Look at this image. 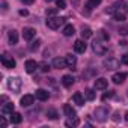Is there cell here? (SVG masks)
<instances>
[{"label": "cell", "mask_w": 128, "mask_h": 128, "mask_svg": "<svg viewBox=\"0 0 128 128\" xmlns=\"http://www.w3.org/2000/svg\"><path fill=\"white\" fill-rule=\"evenodd\" d=\"M65 60H66V65H68V68H71V70H74V68H76V63H77V59H76V56H72V54H66Z\"/></svg>", "instance_id": "16"}, {"label": "cell", "mask_w": 128, "mask_h": 128, "mask_svg": "<svg viewBox=\"0 0 128 128\" xmlns=\"http://www.w3.org/2000/svg\"><path fill=\"white\" fill-rule=\"evenodd\" d=\"M84 96H86L89 101H94V100H95V92H94V89H86V90H84Z\"/></svg>", "instance_id": "27"}, {"label": "cell", "mask_w": 128, "mask_h": 128, "mask_svg": "<svg viewBox=\"0 0 128 128\" xmlns=\"http://www.w3.org/2000/svg\"><path fill=\"white\" fill-rule=\"evenodd\" d=\"M27 14H29V12H27L26 9H21V11H20V15H24V17H26Z\"/></svg>", "instance_id": "38"}, {"label": "cell", "mask_w": 128, "mask_h": 128, "mask_svg": "<svg viewBox=\"0 0 128 128\" xmlns=\"http://www.w3.org/2000/svg\"><path fill=\"white\" fill-rule=\"evenodd\" d=\"M56 5H57V9H65L66 8V2H65V0H57Z\"/></svg>", "instance_id": "29"}, {"label": "cell", "mask_w": 128, "mask_h": 128, "mask_svg": "<svg viewBox=\"0 0 128 128\" xmlns=\"http://www.w3.org/2000/svg\"><path fill=\"white\" fill-rule=\"evenodd\" d=\"M35 96H36V100H39V101H47L48 96H50V94H48L45 89H36Z\"/></svg>", "instance_id": "13"}, {"label": "cell", "mask_w": 128, "mask_h": 128, "mask_svg": "<svg viewBox=\"0 0 128 128\" xmlns=\"http://www.w3.org/2000/svg\"><path fill=\"white\" fill-rule=\"evenodd\" d=\"M92 36V30L89 29V27H83L82 29V38L83 39H88V38H90Z\"/></svg>", "instance_id": "25"}, {"label": "cell", "mask_w": 128, "mask_h": 128, "mask_svg": "<svg viewBox=\"0 0 128 128\" xmlns=\"http://www.w3.org/2000/svg\"><path fill=\"white\" fill-rule=\"evenodd\" d=\"M14 112V104L12 102H8V104H3L2 106V114H11Z\"/></svg>", "instance_id": "20"}, {"label": "cell", "mask_w": 128, "mask_h": 128, "mask_svg": "<svg viewBox=\"0 0 128 128\" xmlns=\"http://www.w3.org/2000/svg\"><path fill=\"white\" fill-rule=\"evenodd\" d=\"M39 44H41V41H39V39H36V41H33V42H32V45H30V50H32V51H35V50H38V48H39Z\"/></svg>", "instance_id": "30"}, {"label": "cell", "mask_w": 128, "mask_h": 128, "mask_svg": "<svg viewBox=\"0 0 128 128\" xmlns=\"http://www.w3.org/2000/svg\"><path fill=\"white\" fill-rule=\"evenodd\" d=\"M102 65H104V68H106V70H116V68H119V66H120V62H119L118 59L110 57V59H106V60L102 62Z\"/></svg>", "instance_id": "6"}, {"label": "cell", "mask_w": 128, "mask_h": 128, "mask_svg": "<svg viewBox=\"0 0 128 128\" xmlns=\"http://www.w3.org/2000/svg\"><path fill=\"white\" fill-rule=\"evenodd\" d=\"M125 120H126V122H128V112H126V113H125Z\"/></svg>", "instance_id": "41"}, {"label": "cell", "mask_w": 128, "mask_h": 128, "mask_svg": "<svg viewBox=\"0 0 128 128\" xmlns=\"http://www.w3.org/2000/svg\"><path fill=\"white\" fill-rule=\"evenodd\" d=\"M38 66H39V63H36V62H35V60H32V59H30V60H27V62H26V65H24V68H26V71H27L29 74L35 72Z\"/></svg>", "instance_id": "12"}, {"label": "cell", "mask_w": 128, "mask_h": 128, "mask_svg": "<svg viewBox=\"0 0 128 128\" xmlns=\"http://www.w3.org/2000/svg\"><path fill=\"white\" fill-rule=\"evenodd\" d=\"M101 2H102V0H88V8L89 9H94L98 5H101Z\"/></svg>", "instance_id": "28"}, {"label": "cell", "mask_w": 128, "mask_h": 128, "mask_svg": "<svg viewBox=\"0 0 128 128\" xmlns=\"http://www.w3.org/2000/svg\"><path fill=\"white\" fill-rule=\"evenodd\" d=\"M57 12V9H47V15H54Z\"/></svg>", "instance_id": "36"}, {"label": "cell", "mask_w": 128, "mask_h": 128, "mask_svg": "<svg viewBox=\"0 0 128 128\" xmlns=\"http://www.w3.org/2000/svg\"><path fill=\"white\" fill-rule=\"evenodd\" d=\"M63 23H65V18H60V17H53V18H48L47 20V26L50 29H53V30L59 29Z\"/></svg>", "instance_id": "5"}, {"label": "cell", "mask_w": 128, "mask_h": 128, "mask_svg": "<svg viewBox=\"0 0 128 128\" xmlns=\"http://www.w3.org/2000/svg\"><path fill=\"white\" fill-rule=\"evenodd\" d=\"M72 101L77 104V106H83L84 104V96L82 95V92H76L72 95Z\"/></svg>", "instance_id": "18"}, {"label": "cell", "mask_w": 128, "mask_h": 128, "mask_svg": "<svg viewBox=\"0 0 128 128\" xmlns=\"http://www.w3.org/2000/svg\"><path fill=\"white\" fill-rule=\"evenodd\" d=\"M65 125H66V126H77V125H80V120H78L77 118H70V119L65 122Z\"/></svg>", "instance_id": "24"}, {"label": "cell", "mask_w": 128, "mask_h": 128, "mask_svg": "<svg viewBox=\"0 0 128 128\" xmlns=\"http://www.w3.org/2000/svg\"><path fill=\"white\" fill-rule=\"evenodd\" d=\"M74 82H76V78H74L72 76H70V74H66V76H63V77H62V84L65 86V88L72 86V84H74Z\"/></svg>", "instance_id": "15"}, {"label": "cell", "mask_w": 128, "mask_h": 128, "mask_svg": "<svg viewBox=\"0 0 128 128\" xmlns=\"http://www.w3.org/2000/svg\"><path fill=\"white\" fill-rule=\"evenodd\" d=\"M33 101H35V96H33V95H24L20 102H21L23 107H30V106L33 104Z\"/></svg>", "instance_id": "14"}, {"label": "cell", "mask_w": 128, "mask_h": 128, "mask_svg": "<svg viewBox=\"0 0 128 128\" xmlns=\"http://www.w3.org/2000/svg\"><path fill=\"white\" fill-rule=\"evenodd\" d=\"M0 60H2V65H3V68H6V70H12V68H15V59H14L12 56L2 54Z\"/></svg>", "instance_id": "3"}, {"label": "cell", "mask_w": 128, "mask_h": 128, "mask_svg": "<svg viewBox=\"0 0 128 128\" xmlns=\"http://www.w3.org/2000/svg\"><path fill=\"white\" fill-rule=\"evenodd\" d=\"M125 6H126L125 2H118L114 5V14H113V17H114L116 21H124L125 20Z\"/></svg>", "instance_id": "1"}, {"label": "cell", "mask_w": 128, "mask_h": 128, "mask_svg": "<svg viewBox=\"0 0 128 128\" xmlns=\"http://www.w3.org/2000/svg\"><path fill=\"white\" fill-rule=\"evenodd\" d=\"M39 68H41V71H44V72H47V71L50 70V66L47 65L45 62H41V63H39Z\"/></svg>", "instance_id": "31"}, {"label": "cell", "mask_w": 128, "mask_h": 128, "mask_svg": "<svg viewBox=\"0 0 128 128\" xmlns=\"http://www.w3.org/2000/svg\"><path fill=\"white\" fill-rule=\"evenodd\" d=\"M8 38H9V42H11L12 45H15V44L18 42V35H17V32H15V30H11V32H9V35H8Z\"/></svg>", "instance_id": "23"}, {"label": "cell", "mask_w": 128, "mask_h": 128, "mask_svg": "<svg viewBox=\"0 0 128 128\" xmlns=\"http://www.w3.org/2000/svg\"><path fill=\"white\" fill-rule=\"evenodd\" d=\"M74 33H76V29H74L72 24H66L65 27H63V35L65 36H72Z\"/></svg>", "instance_id": "22"}, {"label": "cell", "mask_w": 128, "mask_h": 128, "mask_svg": "<svg viewBox=\"0 0 128 128\" xmlns=\"http://www.w3.org/2000/svg\"><path fill=\"white\" fill-rule=\"evenodd\" d=\"M8 88L12 90V92H20V89H21V80H20V77H11L9 80H8Z\"/></svg>", "instance_id": "4"}, {"label": "cell", "mask_w": 128, "mask_h": 128, "mask_svg": "<svg viewBox=\"0 0 128 128\" xmlns=\"http://www.w3.org/2000/svg\"><path fill=\"white\" fill-rule=\"evenodd\" d=\"M119 33H120V35H125V36H126V35H128V26H122V27L119 29Z\"/></svg>", "instance_id": "32"}, {"label": "cell", "mask_w": 128, "mask_h": 128, "mask_svg": "<svg viewBox=\"0 0 128 128\" xmlns=\"http://www.w3.org/2000/svg\"><path fill=\"white\" fill-rule=\"evenodd\" d=\"M63 113H65L68 118H76V114H77L76 110H74L70 104H65V106H63Z\"/></svg>", "instance_id": "19"}, {"label": "cell", "mask_w": 128, "mask_h": 128, "mask_svg": "<svg viewBox=\"0 0 128 128\" xmlns=\"http://www.w3.org/2000/svg\"><path fill=\"white\" fill-rule=\"evenodd\" d=\"M47 118L54 120V119H57V118H59V114H57V112H56L54 108H48V110H47Z\"/></svg>", "instance_id": "26"}, {"label": "cell", "mask_w": 128, "mask_h": 128, "mask_svg": "<svg viewBox=\"0 0 128 128\" xmlns=\"http://www.w3.org/2000/svg\"><path fill=\"white\" fill-rule=\"evenodd\" d=\"M113 120H119V114H118V113H114V116H113Z\"/></svg>", "instance_id": "40"}, {"label": "cell", "mask_w": 128, "mask_h": 128, "mask_svg": "<svg viewBox=\"0 0 128 128\" xmlns=\"http://www.w3.org/2000/svg\"><path fill=\"white\" fill-rule=\"evenodd\" d=\"M2 6H3V11H6V9H8V3H6V2H3V3H2Z\"/></svg>", "instance_id": "39"}, {"label": "cell", "mask_w": 128, "mask_h": 128, "mask_svg": "<svg viewBox=\"0 0 128 128\" xmlns=\"http://www.w3.org/2000/svg\"><path fill=\"white\" fill-rule=\"evenodd\" d=\"M125 78H126V72H116V74H113L112 82L114 84H122L125 82Z\"/></svg>", "instance_id": "11"}, {"label": "cell", "mask_w": 128, "mask_h": 128, "mask_svg": "<svg viewBox=\"0 0 128 128\" xmlns=\"http://www.w3.org/2000/svg\"><path fill=\"white\" fill-rule=\"evenodd\" d=\"M21 120H23V116H21L18 112H12V113H11V122H12V124L18 125V124H21Z\"/></svg>", "instance_id": "21"}, {"label": "cell", "mask_w": 128, "mask_h": 128, "mask_svg": "<svg viewBox=\"0 0 128 128\" xmlns=\"http://www.w3.org/2000/svg\"><path fill=\"white\" fill-rule=\"evenodd\" d=\"M107 88V80L106 78H96L95 80V89H98V90H102V89H106Z\"/></svg>", "instance_id": "17"}, {"label": "cell", "mask_w": 128, "mask_h": 128, "mask_svg": "<svg viewBox=\"0 0 128 128\" xmlns=\"http://www.w3.org/2000/svg\"><path fill=\"white\" fill-rule=\"evenodd\" d=\"M92 48H94V51H95L96 54H100V56H102V54L107 53V47H106L101 41H98V39L92 44Z\"/></svg>", "instance_id": "7"}, {"label": "cell", "mask_w": 128, "mask_h": 128, "mask_svg": "<svg viewBox=\"0 0 128 128\" xmlns=\"http://www.w3.org/2000/svg\"><path fill=\"white\" fill-rule=\"evenodd\" d=\"M45 2H51V0H45Z\"/></svg>", "instance_id": "42"}, {"label": "cell", "mask_w": 128, "mask_h": 128, "mask_svg": "<svg viewBox=\"0 0 128 128\" xmlns=\"http://www.w3.org/2000/svg\"><path fill=\"white\" fill-rule=\"evenodd\" d=\"M35 36H36V30L33 27H24L23 29V38L26 41H32Z\"/></svg>", "instance_id": "9"}, {"label": "cell", "mask_w": 128, "mask_h": 128, "mask_svg": "<svg viewBox=\"0 0 128 128\" xmlns=\"http://www.w3.org/2000/svg\"><path fill=\"white\" fill-rule=\"evenodd\" d=\"M53 68H56V70H63V68H68L66 60L63 59V57H54V59H53Z\"/></svg>", "instance_id": "8"}, {"label": "cell", "mask_w": 128, "mask_h": 128, "mask_svg": "<svg viewBox=\"0 0 128 128\" xmlns=\"http://www.w3.org/2000/svg\"><path fill=\"white\" fill-rule=\"evenodd\" d=\"M21 2H23L24 5H32V3L35 2V0H21Z\"/></svg>", "instance_id": "37"}, {"label": "cell", "mask_w": 128, "mask_h": 128, "mask_svg": "<svg viewBox=\"0 0 128 128\" xmlns=\"http://www.w3.org/2000/svg\"><path fill=\"white\" fill-rule=\"evenodd\" d=\"M86 48H88V45H86V42H84L83 39H77V41L74 42V51H76V53H84Z\"/></svg>", "instance_id": "10"}, {"label": "cell", "mask_w": 128, "mask_h": 128, "mask_svg": "<svg viewBox=\"0 0 128 128\" xmlns=\"http://www.w3.org/2000/svg\"><path fill=\"white\" fill-rule=\"evenodd\" d=\"M113 95H114V94H113V90H110V92H108V94H106V95H104V96H102V100H104V101H106V100H107V98H110V96H113Z\"/></svg>", "instance_id": "35"}, {"label": "cell", "mask_w": 128, "mask_h": 128, "mask_svg": "<svg viewBox=\"0 0 128 128\" xmlns=\"http://www.w3.org/2000/svg\"><path fill=\"white\" fill-rule=\"evenodd\" d=\"M108 113H110L108 107L100 106V107L95 108V119H96L98 122H106V120L108 119Z\"/></svg>", "instance_id": "2"}, {"label": "cell", "mask_w": 128, "mask_h": 128, "mask_svg": "<svg viewBox=\"0 0 128 128\" xmlns=\"http://www.w3.org/2000/svg\"><path fill=\"white\" fill-rule=\"evenodd\" d=\"M0 125H2V128H6V125H8V122H6V119L3 116L0 118Z\"/></svg>", "instance_id": "33"}, {"label": "cell", "mask_w": 128, "mask_h": 128, "mask_svg": "<svg viewBox=\"0 0 128 128\" xmlns=\"http://www.w3.org/2000/svg\"><path fill=\"white\" fill-rule=\"evenodd\" d=\"M120 62H122V63H125V65H128V54H124V56H122V59H120Z\"/></svg>", "instance_id": "34"}]
</instances>
